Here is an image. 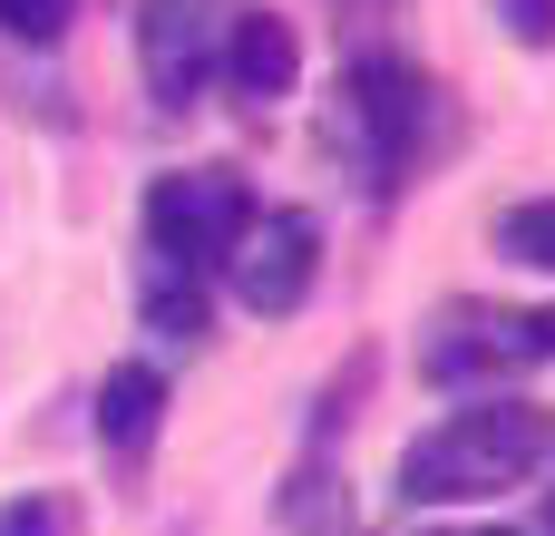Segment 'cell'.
<instances>
[{
  "mask_svg": "<svg viewBox=\"0 0 555 536\" xmlns=\"http://www.w3.org/2000/svg\"><path fill=\"white\" fill-rule=\"evenodd\" d=\"M555 449V420L537 400H498L478 391L468 410H449L429 439H410L400 459V498L410 508H468V498H498L517 478H537V459Z\"/></svg>",
  "mask_w": 555,
  "mask_h": 536,
  "instance_id": "obj_1",
  "label": "cell"
},
{
  "mask_svg": "<svg viewBox=\"0 0 555 536\" xmlns=\"http://www.w3.org/2000/svg\"><path fill=\"white\" fill-rule=\"evenodd\" d=\"M341 137H351L371 195H390V186H410V176L429 166V146H439V88H429L410 59L371 49V59L351 68V88H341Z\"/></svg>",
  "mask_w": 555,
  "mask_h": 536,
  "instance_id": "obj_2",
  "label": "cell"
},
{
  "mask_svg": "<svg viewBox=\"0 0 555 536\" xmlns=\"http://www.w3.org/2000/svg\"><path fill=\"white\" fill-rule=\"evenodd\" d=\"M244 225H254V195H244L234 166H176V176L146 186V244L176 273H215Z\"/></svg>",
  "mask_w": 555,
  "mask_h": 536,
  "instance_id": "obj_3",
  "label": "cell"
},
{
  "mask_svg": "<svg viewBox=\"0 0 555 536\" xmlns=\"http://www.w3.org/2000/svg\"><path fill=\"white\" fill-rule=\"evenodd\" d=\"M555 361V312H488V303H449L439 332L420 342V371L439 391H498L507 371Z\"/></svg>",
  "mask_w": 555,
  "mask_h": 536,
  "instance_id": "obj_4",
  "label": "cell"
},
{
  "mask_svg": "<svg viewBox=\"0 0 555 536\" xmlns=\"http://www.w3.org/2000/svg\"><path fill=\"white\" fill-rule=\"evenodd\" d=\"M224 20L234 0H137V68L156 107H195V88L224 59Z\"/></svg>",
  "mask_w": 555,
  "mask_h": 536,
  "instance_id": "obj_5",
  "label": "cell"
},
{
  "mask_svg": "<svg viewBox=\"0 0 555 536\" xmlns=\"http://www.w3.org/2000/svg\"><path fill=\"white\" fill-rule=\"evenodd\" d=\"M312 273H322V225H312L302 205L254 215V225L234 234V254H224V283H234L244 312H302Z\"/></svg>",
  "mask_w": 555,
  "mask_h": 536,
  "instance_id": "obj_6",
  "label": "cell"
},
{
  "mask_svg": "<svg viewBox=\"0 0 555 536\" xmlns=\"http://www.w3.org/2000/svg\"><path fill=\"white\" fill-rule=\"evenodd\" d=\"M224 88L263 117V107H283L293 98V78H302V49H293V20H273V10H234L224 20Z\"/></svg>",
  "mask_w": 555,
  "mask_h": 536,
  "instance_id": "obj_7",
  "label": "cell"
},
{
  "mask_svg": "<svg viewBox=\"0 0 555 536\" xmlns=\"http://www.w3.org/2000/svg\"><path fill=\"white\" fill-rule=\"evenodd\" d=\"M156 420H166V381H156L146 361H117V371L98 381V439H107V459H146Z\"/></svg>",
  "mask_w": 555,
  "mask_h": 536,
  "instance_id": "obj_8",
  "label": "cell"
},
{
  "mask_svg": "<svg viewBox=\"0 0 555 536\" xmlns=\"http://www.w3.org/2000/svg\"><path fill=\"white\" fill-rule=\"evenodd\" d=\"M146 322H156L166 342H195V332H205V283L146 254Z\"/></svg>",
  "mask_w": 555,
  "mask_h": 536,
  "instance_id": "obj_9",
  "label": "cell"
},
{
  "mask_svg": "<svg viewBox=\"0 0 555 536\" xmlns=\"http://www.w3.org/2000/svg\"><path fill=\"white\" fill-rule=\"evenodd\" d=\"M498 244H507L517 264H537V273H555V195H527V205H507Z\"/></svg>",
  "mask_w": 555,
  "mask_h": 536,
  "instance_id": "obj_10",
  "label": "cell"
},
{
  "mask_svg": "<svg viewBox=\"0 0 555 536\" xmlns=\"http://www.w3.org/2000/svg\"><path fill=\"white\" fill-rule=\"evenodd\" d=\"M68 20H78V0H0V39H29V49H49Z\"/></svg>",
  "mask_w": 555,
  "mask_h": 536,
  "instance_id": "obj_11",
  "label": "cell"
},
{
  "mask_svg": "<svg viewBox=\"0 0 555 536\" xmlns=\"http://www.w3.org/2000/svg\"><path fill=\"white\" fill-rule=\"evenodd\" d=\"M498 20H507L527 49H546V39H555V0H498Z\"/></svg>",
  "mask_w": 555,
  "mask_h": 536,
  "instance_id": "obj_12",
  "label": "cell"
},
{
  "mask_svg": "<svg viewBox=\"0 0 555 536\" xmlns=\"http://www.w3.org/2000/svg\"><path fill=\"white\" fill-rule=\"evenodd\" d=\"M0 536H59V508L49 498H20V508H0Z\"/></svg>",
  "mask_w": 555,
  "mask_h": 536,
  "instance_id": "obj_13",
  "label": "cell"
},
{
  "mask_svg": "<svg viewBox=\"0 0 555 536\" xmlns=\"http://www.w3.org/2000/svg\"><path fill=\"white\" fill-rule=\"evenodd\" d=\"M439 536H498V527H439Z\"/></svg>",
  "mask_w": 555,
  "mask_h": 536,
  "instance_id": "obj_14",
  "label": "cell"
}]
</instances>
